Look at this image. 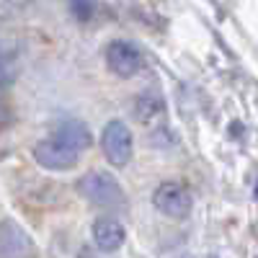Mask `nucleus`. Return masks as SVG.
<instances>
[{
    "instance_id": "1",
    "label": "nucleus",
    "mask_w": 258,
    "mask_h": 258,
    "mask_svg": "<svg viewBox=\"0 0 258 258\" xmlns=\"http://www.w3.org/2000/svg\"><path fill=\"white\" fill-rule=\"evenodd\" d=\"M78 194L96 207L124 204V188L119 186V181L109 173H101V170H93V173H85L83 178H78Z\"/></svg>"
},
{
    "instance_id": "2",
    "label": "nucleus",
    "mask_w": 258,
    "mask_h": 258,
    "mask_svg": "<svg viewBox=\"0 0 258 258\" xmlns=\"http://www.w3.org/2000/svg\"><path fill=\"white\" fill-rule=\"evenodd\" d=\"M101 150L106 160L116 168H124L132 160V132L121 119H111L101 132Z\"/></svg>"
},
{
    "instance_id": "3",
    "label": "nucleus",
    "mask_w": 258,
    "mask_h": 258,
    "mask_svg": "<svg viewBox=\"0 0 258 258\" xmlns=\"http://www.w3.org/2000/svg\"><path fill=\"white\" fill-rule=\"evenodd\" d=\"M153 204L160 214L165 217H173V220H183L186 214L191 212V191L183 186V183H176V181H165L155 188L153 194Z\"/></svg>"
},
{
    "instance_id": "4",
    "label": "nucleus",
    "mask_w": 258,
    "mask_h": 258,
    "mask_svg": "<svg viewBox=\"0 0 258 258\" xmlns=\"http://www.w3.org/2000/svg\"><path fill=\"white\" fill-rule=\"evenodd\" d=\"M106 64H109V70L119 78H132L142 70V52L132 44V41H124V39H116L109 44L106 49Z\"/></svg>"
},
{
    "instance_id": "5",
    "label": "nucleus",
    "mask_w": 258,
    "mask_h": 258,
    "mask_svg": "<svg viewBox=\"0 0 258 258\" xmlns=\"http://www.w3.org/2000/svg\"><path fill=\"white\" fill-rule=\"evenodd\" d=\"M34 158L41 168H47V170H70L73 165H78L80 153H75V150L68 147V145H62L59 140L49 137V140H41L34 147Z\"/></svg>"
},
{
    "instance_id": "6",
    "label": "nucleus",
    "mask_w": 258,
    "mask_h": 258,
    "mask_svg": "<svg viewBox=\"0 0 258 258\" xmlns=\"http://www.w3.org/2000/svg\"><path fill=\"white\" fill-rule=\"evenodd\" d=\"M34 253L31 238L16 222L0 225V258H26Z\"/></svg>"
},
{
    "instance_id": "7",
    "label": "nucleus",
    "mask_w": 258,
    "mask_h": 258,
    "mask_svg": "<svg viewBox=\"0 0 258 258\" xmlns=\"http://www.w3.org/2000/svg\"><path fill=\"white\" fill-rule=\"evenodd\" d=\"M124 227L114 217H98L93 222V243L103 253H114L124 245Z\"/></svg>"
},
{
    "instance_id": "8",
    "label": "nucleus",
    "mask_w": 258,
    "mask_h": 258,
    "mask_svg": "<svg viewBox=\"0 0 258 258\" xmlns=\"http://www.w3.org/2000/svg\"><path fill=\"white\" fill-rule=\"evenodd\" d=\"M54 140H59L62 145H68L73 147L75 153H83L85 147H91V129L85 126V121L80 119H62L57 126H54V132H52Z\"/></svg>"
},
{
    "instance_id": "9",
    "label": "nucleus",
    "mask_w": 258,
    "mask_h": 258,
    "mask_svg": "<svg viewBox=\"0 0 258 258\" xmlns=\"http://www.w3.org/2000/svg\"><path fill=\"white\" fill-rule=\"evenodd\" d=\"M135 114H137V119H140L142 124L158 119V116L163 114V98L155 96V93H142V96L137 98V103H135Z\"/></svg>"
},
{
    "instance_id": "10",
    "label": "nucleus",
    "mask_w": 258,
    "mask_h": 258,
    "mask_svg": "<svg viewBox=\"0 0 258 258\" xmlns=\"http://www.w3.org/2000/svg\"><path fill=\"white\" fill-rule=\"evenodd\" d=\"M70 8L78 21H88L93 16V0H70Z\"/></svg>"
},
{
    "instance_id": "11",
    "label": "nucleus",
    "mask_w": 258,
    "mask_h": 258,
    "mask_svg": "<svg viewBox=\"0 0 258 258\" xmlns=\"http://www.w3.org/2000/svg\"><path fill=\"white\" fill-rule=\"evenodd\" d=\"M255 197H258V186H255Z\"/></svg>"
}]
</instances>
